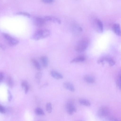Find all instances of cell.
<instances>
[{"label":"cell","mask_w":121,"mask_h":121,"mask_svg":"<svg viewBox=\"0 0 121 121\" xmlns=\"http://www.w3.org/2000/svg\"><path fill=\"white\" fill-rule=\"evenodd\" d=\"M46 21L44 17H36L33 19V22L34 25L39 27L44 26L46 23Z\"/></svg>","instance_id":"7"},{"label":"cell","mask_w":121,"mask_h":121,"mask_svg":"<svg viewBox=\"0 0 121 121\" xmlns=\"http://www.w3.org/2000/svg\"><path fill=\"white\" fill-rule=\"evenodd\" d=\"M8 85L10 87H12L13 85V81L11 77H9L8 78Z\"/></svg>","instance_id":"23"},{"label":"cell","mask_w":121,"mask_h":121,"mask_svg":"<svg viewBox=\"0 0 121 121\" xmlns=\"http://www.w3.org/2000/svg\"><path fill=\"white\" fill-rule=\"evenodd\" d=\"M84 80L86 82L90 83H94L95 81L94 77L89 75H86L84 77Z\"/></svg>","instance_id":"12"},{"label":"cell","mask_w":121,"mask_h":121,"mask_svg":"<svg viewBox=\"0 0 121 121\" xmlns=\"http://www.w3.org/2000/svg\"><path fill=\"white\" fill-rule=\"evenodd\" d=\"M46 109L48 113H50L52 112V104L50 102H48L47 103L46 106Z\"/></svg>","instance_id":"21"},{"label":"cell","mask_w":121,"mask_h":121,"mask_svg":"<svg viewBox=\"0 0 121 121\" xmlns=\"http://www.w3.org/2000/svg\"><path fill=\"white\" fill-rule=\"evenodd\" d=\"M44 18L46 21H50L54 23L60 24L61 21L59 18L56 17L50 16H47L44 17Z\"/></svg>","instance_id":"8"},{"label":"cell","mask_w":121,"mask_h":121,"mask_svg":"<svg viewBox=\"0 0 121 121\" xmlns=\"http://www.w3.org/2000/svg\"><path fill=\"white\" fill-rule=\"evenodd\" d=\"M16 14L18 15H22L29 18H30L31 16L30 15L29 13L25 12H20L17 13Z\"/></svg>","instance_id":"22"},{"label":"cell","mask_w":121,"mask_h":121,"mask_svg":"<svg viewBox=\"0 0 121 121\" xmlns=\"http://www.w3.org/2000/svg\"><path fill=\"white\" fill-rule=\"evenodd\" d=\"M30 61L37 69L38 70H40L41 67L40 65L37 60L34 58H31L30 59Z\"/></svg>","instance_id":"16"},{"label":"cell","mask_w":121,"mask_h":121,"mask_svg":"<svg viewBox=\"0 0 121 121\" xmlns=\"http://www.w3.org/2000/svg\"><path fill=\"white\" fill-rule=\"evenodd\" d=\"M5 112V110L4 107L0 105V112L2 113H4Z\"/></svg>","instance_id":"26"},{"label":"cell","mask_w":121,"mask_h":121,"mask_svg":"<svg viewBox=\"0 0 121 121\" xmlns=\"http://www.w3.org/2000/svg\"><path fill=\"white\" fill-rule=\"evenodd\" d=\"M24 88H25V93L26 94H27L29 89V86L28 84L26 85Z\"/></svg>","instance_id":"28"},{"label":"cell","mask_w":121,"mask_h":121,"mask_svg":"<svg viewBox=\"0 0 121 121\" xmlns=\"http://www.w3.org/2000/svg\"><path fill=\"white\" fill-rule=\"evenodd\" d=\"M94 24L95 29L98 33H102L103 31V25L102 22L99 19L94 20Z\"/></svg>","instance_id":"6"},{"label":"cell","mask_w":121,"mask_h":121,"mask_svg":"<svg viewBox=\"0 0 121 121\" xmlns=\"http://www.w3.org/2000/svg\"><path fill=\"white\" fill-rule=\"evenodd\" d=\"M65 107L67 113L69 115H72L76 111V108L72 101L68 102L65 104Z\"/></svg>","instance_id":"5"},{"label":"cell","mask_w":121,"mask_h":121,"mask_svg":"<svg viewBox=\"0 0 121 121\" xmlns=\"http://www.w3.org/2000/svg\"><path fill=\"white\" fill-rule=\"evenodd\" d=\"M41 63L43 66L44 68L47 67L48 65V58L46 56H41L40 59Z\"/></svg>","instance_id":"13"},{"label":"cell","mask_w":121,"mask_h":121,"mask_svg":"<svg viewBox=\"0 0 121 121\" xmlns=\"http://www.w3.org/2000/svg\"><path fill=\"white\" fill-rule=\"evenodd\" d=\"M35 112V114L37 115L44 116L45 115L43 110L40 108L38 107L36 108Z\"/></svg>","instance_id":"19"},{"label":"cell","mask_w":121,"mask_h":121,"mask_svg":"<svg viewBox=\"0 0 121 121\" xmlns=\"http://www.w3.org/2000/svg\"><path fill=\"white\" fill-rule=\"evenodd\" d=\"M27 82L26 81H24L22 82L21 85L23 88H24L28 84Z\"/></svg>","instance_id":"27"},{"label":"cell","mask_w":121,"mask_h":121,"mask_svg":"<svg viewBox=\"0 0 121 121\" xmlns=\"http://www.w3.org/2000/svg\"><path fill=\"white\" fill-rule=\"evenodd\" d=\"M110 114L109 109L106 106H103L99 108L97 112V116L100 118H107Z\"/></svg>","instance_id":"3"},{"label":"cell","mask_w":121,"mask_h":121,"mask_svg":"<svg viewBox=\"0 0 121 121\" xmlns=\"http://www.w3.org/2000/svg\"><path fill=\"white\" fill-rule=\"evenodd\" d=\"M0 48L2 49L3 50H4L5 49V46L0 43Z\"/></svg>","instance_id":"30"},{"label":"cell","mask_w":121,"mask_h":121,"mask_svg":"<svg viewBox=\"0 0 121 121\" xmlns=\"http://www.w3.org/2000/svg\"><path fill=\"white\" fill-rule=\"evenodd\" d=\"M112 29L115 33L117 35L120 36L121 30L120 25L118 23L114 24L113 25Z\"/></svg>","instance_id":"9"},{"label":"cell","mask_w":121,"mask_h":121,"mask_svg":"<svg viewBox=\"0 0 121 121\" xmlns=\"http://www.w3.org/2000/svg\"><path fill=\"white\" fill-rule=\"evenodd\" d=\"M86 59L83 56H79L72 59L70 62L71 63L81 62L84 61Z\"/></svg>","instance_id":"14"},{"label":"cell","mask_w":121,"mask_h":121,"mask_svg":"<svg viewBox=\"0 0 121 121\" xmlns=\"http://www.w3.org/2000/svg\"><path fill=\"white\" fill-rule=\"evenodd\" d=\"M104 61L108 62L109 65L110 66H113L115 63V61L111 58L104 57Z\"/></svg>","instance_id":"18"},{"label":"cell","mask_w":121,"mask_h":121,"mask_svg":"<svg viewBox=\"0 0 121 121\" xmlns=\"http://www.w3.org/2000/svg\"><path fill=\"white\" fill-rule=\"evenodd\" d=\"M106 119L108 121H118V119L116 118L110 117H108L107 118H106Z\"/></svg>","instance_id":"25"},{"label":"cell","mask_w":121,"mask_h":121,"mask_svg":"<svg viewBox=\"0 0 121 121\" xmlns=\"http://www.w3.org/2000/svg\"><path fill=\"white\" fill-rule=\"evenodd\" d=\"M42 77V73L40 72H38L35 74V80L36 83L39 84L40 83Z\"/></svg>","instance_id":"15"},{"label":"cell","mask_w":121,"mask_h":121,"mask_svg":"<svg viewBox=\"0 0 121 121\" xmlns=\"http://www.w3.org/2000/svg\"><path fill=\"white\" fill-rule=\"evenodd\" d=\"M4 78V75L3 73L0 72V83L2 81Z\"/></svg>","instance_id":"29"},{"label":"cell","mask_w":121,"mask_h":121,"mask_svg":"<svg viewBox=\"0 0 121 121\" xmlns=\"http://www.w3.org/2000/svg\"><path fill=\"white\" fill-rule=\"evenodd\" d=\"M55 0H41L43 3L46 4H50L53 3Z\"/></svg>","instance_id":"24"},{"label":"cell","mask_w":121,"mask_h":121,"mask_svg":"<svg viewBox=\"0 0 121 121\" xmlns=\"http://www.w3.org/2000/svg\"><path fill=\"white\" fill-rule=\"evenodd\" d=\"M50 74L53 77L57 79H61L63 78V76L61 74L56 71H52L50 72Z\"/></svg>","instance_id":"11"},{"label":"cell","mask_w":121,"mask_h":121,"mask_svg":"<svg viewBox=\"0 0 121 121\" xmlns=\"http://www.w3.org/2000/svg\"><path fill=\"white\" fill-rule=\"evenodd\" d=\"M79 102L80 104L86 106H90L91 105L90 101L86 99H80L79 100Z\"/></svg>","instance_id":"17"},{"label":"cell","mask_w":121,"mask_h":121,"mask_svg":"<svg viewBox=\"0 0 121 121\" xmlns=\"http://www.w3.org/2000/svg\"><path fill=\"white\" fill-rule=\"evenodd\" d=\"M64 87L66 89L71 92H74L75 89L73 85L71 83L68 82H64L63 84Z\"/></svg>","instance_id":"10"},{"label":"cell","mask_w":121,"mask_h":121,"mask_svg":"<svg viewBox=\"0 0 121 121\" xmlns=\"http://www.w3.org/2000/svg\"><path fill=\"white\" fill-rule=\"evenodd\" d=\"M50 34L49 30L46 29H39L37 30L31 37V39L36 40L46 38L49 36Z\"/></svg>","instance_id":"1"},{"label":"cell","mask_w":121,"mask_h":121,"mask_svg":"<svg viewBox=\"0 0 121 121\" xmlns=\"http://www.w3.org/2000/svg\"><path fill=\"white\" fill-rule=\"evenodd\" d=\"M2 35L9 44L11 46H13L17 45L19 42L18 39L12 37L7 33H3Z\"/></svg>","instance_id":"4"},{"label":"cell","mask_w":121,"mask_h":121,"mask_svg":"<svg viewBox=\"0 0 121 121\" xmlns=\"http://www.w3.org/2000/svg\"><path fill=\"white\" fill-rule=\"evenodd\" d=\"M116 84L119 88L121 89V73H120L117 75L116 79Z\"/></svg>","instance_id":"20"},{"label":"cell","mask_w":121,"mask_h":121,"mask_svg":"<svg viewBox=\"0 0 121 121\" xmlns=\"http://www.w3.org/2000/svg\"><path fill=\"white\" fill-rule=\"evenodd\" d=\"M89 43V40L85 38L83 39L78 43L75 48V49L78 52L83 51L87 48Z\"/></svg>","instance_id":"2"}]
</instances>
